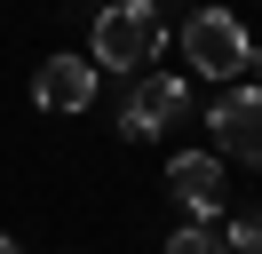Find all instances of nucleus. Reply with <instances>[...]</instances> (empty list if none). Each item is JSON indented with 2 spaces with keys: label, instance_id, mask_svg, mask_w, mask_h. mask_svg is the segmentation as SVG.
Segmentation results:
<instances>
[{
  "label": "nucleus",
  "instance_id": "f257e3e1",
  "mask_svg": "<svg viewBox=\"0 0 262 254\" xmlns=\"http://www.w3.org/2000/svg\"><path fill=\"white\" fill-rule=\"evenodd\" d=\"M159 40H167V16L151 8V0H112V8L96 16V64H112V72L151 64Z\"/></svg>",
  "mask_w": 262,
  "mask_h": 254
},
{
  "label": "nucleus",
  "instance_id": "f03ea898",
  "mask_svg": "<svg viewBox=\"0 0 262 254\" xmlns=\"http://www.w3.org/2000/svg\"><path fill=\"white\" fill-rule=\"evenodd\" d=\"M246 56H254V40H246V24L230 8H199L183 24V64L199 79H246Z\"/></svg>",
  "mask_w": 262,
  "mask_h": 254
},
{
  "label": "nucleus",
  "instance_id": "7ed1b4c3",
  "mask_svg": "<svg viewBox=\"0 0 262 254\" xmlns=\"http://www.w3.org/2000/svg\"><path fill=\"white\" fill-rule=\"evenodd\" d=\"M183 103H191V88H183V79H167V72L135 79L127 111H119V135H127V143H151L159 127H175V119H183Z\"/></svg>",
  "mask_w": 262,
  "mask_h": 254
},
{
  "label": "nucleus",
  "instance_id": "20e7f679",
  "mask_svg": "<svg viewBox=\"0 0 262 254\" xmlns=\"http://www.w3.org/2000/svg\"><path fill=\"white\" fill-rule=\"evenodd\" d=\"M32 103L40 111H88L96 103V56H48L32 72Z\"/></svg>",
  "mask_w": 262,
  "mask_h": 254
},
{
  "label": "nucleus",
  "instance_id": "39448f33",
  "mask_svg": "<svg viewBox=\"0 0 262 254\" xmlns=\"http://www.w3.org/2000/svg\"><path fill=\"white\" fill-rule=\"evenodd\" d=\"M214 143H223V159L262 167V88H230L214 103Z\"/></svg>",
  "mask_w": 262,
  "mask_h": 254
},
{
  "label": "nucleus",
  "instance_id": "423d86ee",
  "mask_svg": "<svg viewBox=\"0 0 262 254\" xmlns=\"http://www.w3.org/2000/svg\"><path fill=\"white\" fill-rule=\"evenodd\" d=\"M167 190H175V199L191 206L199 222H214V215H223V159H214V151H175Z\"/></svg>",
  "mask_w": 262,
  "mask_h": 254
},
{
  "label": "nucleus",
  "instance_id": "0eeeda50",
  "mask_svg": "<svg viewBox=\"0 0 262 254\" xmlns=\"http://www.w3.org/2000/svg\"><path fill=\"white\" fill-rule=\"evenodd\" d=\"M167 254H230V246H223V230H207V222H183V230L167 238Z\"/></svg>",
  "mask_w": 262,
  "mask_h": 254
},
{
  "label": "nucleus",
  "instance_id": "6e6552de",
  "mask_svg": "<svg viewBox=\"0 0 262 254\" xmlns=\"http://www.w3.org/2000/svg\"><path fill=\"white\" fill-rule=\"evenodd\" d=\"M223 246H230V254H262V206L230 222V230H223Z\"/></svg>",
  "mask_w": 262,
  "mask_h": 254
},
{
  "label": "nucleus",
  "instance_id": "1a4fd4ad",
  "mask_svg": "<svg viewBox=\"0 0 262 254\" xmlns=\"http://www.w3.org/2000/svg\"><path fill=\"white\" fill-rule=\"evenodd\" d=\"M0 254H24V246H16V238H0Z\"/></svg>",
  "mask_w": 262,
  "mask_h": 254
}]
</instances>
